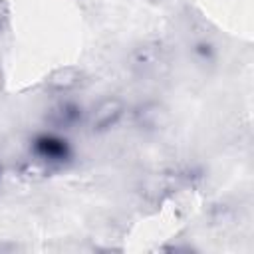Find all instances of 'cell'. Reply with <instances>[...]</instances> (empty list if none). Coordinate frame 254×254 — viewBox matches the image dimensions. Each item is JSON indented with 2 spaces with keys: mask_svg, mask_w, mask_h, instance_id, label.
<instances>
[{
  "mask_svg": "<svg viewBox=\"0 0 254 254\" xmlns=\"http://www.w3.org/2000/svg\"><path fill=\"white\" fill-rule=\"evenodd\" d=\"M30 153H32L34 161L38 165H42L44 169L64 167L73 157L71 143L64 135H60L56 129L42 131V133L34 135V139L30 141Z\"/></svg>",
  "mask_w": 254,
  "mask_h": 254,
  "instance_id": "1",
  "label": "cell"
},
{
  "mask_svg": "<svg viewBox=\"0 0 254 254\" xmlns=\"http://www.w3.org/2000/svg\"><path fill=\"white\" fill-rule=\"evenodd\" d=\"M85 119V109L79 101L75 99H60L58 103H54L48 113H46V121L48 125H52V129L56 131H67L77 127L81 121Z\"/></svg>",
  "mask_w": 254,
  "mask_h": 254,
  "instance_id": "2",
  "label": "cell"
},
{
  "mask_svg": "<svg viewBox=\"0 0 254 254\" xmlns=\"http://www.w3.org/2000/svg\"><path fill=\"white\" fill-rule=\"evenodd\" d=\"M123 113H125V103L119 97H105L93 107L89 115V127L93 133H105L121 121Z\"/></svg>",
  "mask_w": 254,
  "mask_h": 254,
  "instance_id": "3",
  "label": "cell"
},
{
  "mask_svg": "<svg viewBox=\"0 0 254 254\" xmlns=\"http://www.w3.org/2000/svg\"><path fill=\"white\" fill-rule=\"evenodd\" d=\"M163 62H165V54H163L161 44H157V42L141 44L131 52V67H133V71H137L141 75L155 73Z\"/></svg>",
  "mask_w": 254,
  "mask_h": 254,
  "instance_id": "4",
  "label": "cell"
},
{
  "mask_svg": "<svg viewBox=\"0 0 254 254\" xmlns=\"http://www.w3.org/2000/svg\"><path fill=\"white\" fill-rule=\"evenodd\" d=\"M135 121L141 129H147V131H155V129H161L165 127V123L169 121V113L167 109L161 105V103H155V101H147L143 105L137 107L135 111Z\"/></svg>",
  "mask_w": 254,
  "mask_h": 254,
  "instance_id": "5",
  "label": "cell"
},
{
  "mask_svg": "<svg viewBox=\"0 0 254 254\" xmlns=\"http://www.w3.org/2000/svg\"><path fill=\"white\" fill-rule=\"evenodd\" d=\"M83 81V73L77 69V67H60L56 71L50 73L46 85L48 89L52 91H58V93H67L75 87H79Z\"/></svg>",
  "mask_w": 254,
  "mask_h": 254,
  "instance_id": "6",
  "label": "cell"
},
{
  "mask_svg": "<svg viewBox=\"0 0 254 254\" xmlns=\"http://www.w3.org/2000/svg\"><path fill=\"white\" fill-rule=\"evenodd\" d=\"M192 56L200 64H212L216 60V48H214V44L210 40L202 38V40H196L192 44Z\"/></svg>",
  "mask_w": 254,
  "mask_h": 254,
  "instance_id": "7",
  "label": "cell"
},
{
  "mask_svg": "<svg viewBox=\"0 0 254 254\" xmlns=\"http://www.w3.org/2000/svg\"><path fill=\"white\" fill-rule=\"evenodd\" d=\"M8 18H10L8 4H6V0H0V34L4 32V28H6V24H8Z\"/></svg>",
  "mask_w": 254,
  "mask_h": 254,
  "instance_id": "8",
  "label": "cell"
}]
</instances>
